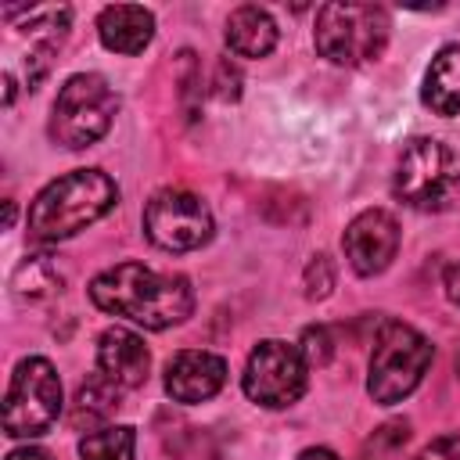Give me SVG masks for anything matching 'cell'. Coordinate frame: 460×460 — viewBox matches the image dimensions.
Here are the masks:
<instances>
[{"mask_svg":"<svg viewBox=\"0 0 460 460\" xmlns=\"http://www.w3.org/2000/svg\"><path fill=\"white\" fill-rule=\"evenodd\" d=\"M90 298L115 316H126L147 331L183 323L194 309V291L180 273H155L144 262H119L93 277Z\"/></svg>","mask_w":460,"mask_h":460,"instance_id":"obj_1","label":"cell"},{"mask_svg":"<svg viewBox=\"0 0 460 460\" xmlns=\"http://www.w3.org/2000/svg\"><path fill=\"white\" fill-rule=\"evenodd\" d=\"M119 201V187L101 169H75L47 183L29 208V237L40 244L65 241L97 223Z\"/></svg>","mask_w":460,"mask_h":460,"instance_id":"obj_2","label":"cell"},{"mask_svg":"<svg viewBox=\"0 0 460 460\" xmlns=\"http://www.w3.org/2000/svg\"><path fill=\"white\" fill-rule=\"evenodd\" d=\"M428 363H431V341L410 323L385 320L374 338V356H370V381H367L370 399L381 406L406 399L420 385Z\"/></svg>","mask_w":460,"mask_h":460,"instance_id":"obj_3","label":"cell"},{"mask_svg":"<svg viewBox=\"0 0 460 460\" xmlns=\"http://www.w3.org/2000/svg\"><path fill=\"white\" fill-rule=\"evenodd\" d=\"M388 43V14L377 4H323L316 11V50L334 65L374 61Z\"/></svg>","mask_w":460,"mask_h":460,"instance_id":"obj_4","label":"cell"},{"mask_svg":"<svg viewBox=\"0 0 460 460\" xmlns=\"http://www.w3.org/2000/svg\"><path fill=\"white\" fill-rule=\"evenodd\" d=\"M392 190L417 212H442L460 190V169L446 144L431 137H417L402 147Z\"/></svg>","mask_w":460,"mask_h":460,"instance_id":"obj_5","label":"cell"},{"mask_svg":"<svg viewBox=\"0 0 460 460\" xmlns=\"http://www.w3.org/2000/svg\"><path fill=\"white\" fill-rule=\"evenodd\" d=\"M115 93L111 86L93 75V72H83V75H72L58 101H54V115H50V137L72 151L79 147H90L93 140H101L115 119Z\"/></svg>","mask_w":460,"mask_h":460,"instance_id":"obj_6","label":"cell"},{"mask_svg":"<svg viewBox=\"0 0 460 460\" xmlns=\"http://www.w3.org/2000/svg\"><path fill=\"white\" fill-rule=\"evenodd\" d=\"M61 413V381L54 367L40 356H29L14 367L4 402V431L11 438L43 435Z\"/></svg>","mask_w":460,"mask_h":460,"instance_id":"obj_7","label":"cell"},{"mask_svg":"<svg viewBox=\"0 0 460 460\" xmlns=\"http://www.w3.org/2000/svg\"><path fill=\"white\" fill-rule=\"evenodd\" d=\"M305 392V356L288 341H259L244 367V395L259 406H291Z\"/></svg>","mask_w":460,"mask_h":460,"instance_id":"obj_8","label":"cell"},{"mask_svg":"<svg viewBox=\"0 0 460 460\" xmlns=\"http://www.w3.org/2000/svg\"><path fill=\"white\" fill-rule=\"evenodd\" d=\"M144 230L165 252H190L212 237V212L190 190H158L144 208Z\"/></svg>","mask_w":460,"mask_h":460,"instance_id":"obj_9","label":"cell"},{"mask_svg":"<svg viewBox=\"0 0 460 460\" xmlns=\"http://www.w3.org/2000/svg\"><path fill=\"white\" fill-rule=\"evenodd\" d=\"M341 248H345V259L352 262L356 273L363 277H374L381 273L395 252H399V223L385 212V208H367L359 212L345 234H341Z\"/></svg>","mask_w":460,"mask_h":460,"instance_id":"obj_10","label":"cell"},{"mask_svg":"<svg viewBox=\"0 0 460 460\" xmlns=\"http://www.w3.org/2000/svg\"><path fill=\"white\" fill-rule=\"evenodd\" d=\"M226 381V363L216 352L205 349H187L176 352L165 367V392L176 402H201L212 399Z\"/></svg>","mask_w":460,"mask_h":460,"instance_id":"obj_11","label":"cell"},{"mask_svg":"<svg viewBox=\"0 0 460 460\" xmlns=\"http://www.w3.org/2000/svg\"><path fill=\"white\" fill-rule=\"evenodd\" d=\"M97 370L115 381L119 388H137L147 381V370H151V352L147 345L133 334V331H122V327H108L101 338H97Z\"/></svg>","mask_w":460,"mask_h":460,"instance_id":"obj_12","label":"cell"},{"mask_svg":"<svg viewBox=\"0 0 460 460\" xmlns=\"http://www.w3.org/2000/svg\"><path fill=\"white\" fill-rule=\"evenodd\" d=\"M97 36L108 50L140 54L155 36V14L137 4H111L97 14Z\"/></svg>","mask_w":460,"mask_h":460,"instance_id":"obj_13","label":"cell"},{"mask_svg":"<svg viewBox=\"0 0 460 460\" xmlns=\"http://www.w3.org/2000/svg\"><path fill=\"white\" fill-rule=\"evenodd\" d=\"M420 97L435 115H460V43H446L431 58Z\"/></svg>","mask_w":460,"mask_h":460,"instance_id":"obj_14","label":"cell"},{"mask_svg":"<svg viewBox=\"0 0 460 460\" xmlns=\"http://www.w3.org/2000/svg\"><path fill=\"white\" fill-rule=\"evenodd\" d=\"M277 43V25L273 18L255 7V4H244L237 7L230 18H226V47L241 58H262L270 54Z\"/></svg>","mask_w":460,"mask_h":460,"instance_id":"obj_15","label":"cell"},{"mask_svg":"<svg viewBox=\"0 0 460 460\" xmlns=\"http://www.w3.org/2000/svg\"><path fill=\"white\" fill-rule=\"evenodd\" d=\"M115 410H119V385L108 381L104 374H93L86 385H79L68 420H72V428L83 431V428H97V424H104Z\"/></svg>","mask_w":460,"mask_h":460,"instance_id":"obj_16","label":"cell"},{"mask_svg":"<svg viewBox=\"0 0 460 460\" xmlns=\"http://www.w3.org/2000/svg\"><path fill=\"white\" fill-rule=\"evenodd\" d=\"M58 284H61V273L54 270V262H50L47 255H29V259H22L18 270H14V277H11V288H14V295H22V298H43V295H50Z\"/></svg>","mask_w":460,"mask_h":460,"instance_id":"obj_17","label":"cell"},{"mask_svg":"<svg viewBox=\"0 0 460 460\" xmlns=\"http://www.w3.org/2000/svg\"><path fill=\"white\" fill-rule=\"evenodd\" d=\"M133 446H137L133 428L119 424V428L90 431V435L79 442V456H83V460H133Z\"/></svg>","mask_w":460,"mask_h":460,"instance_id":"obj_18","label":"cell"},{"mask_svg":"<svg viewBox=\"0 0 460 460\" xmlns=\"http://www.w3.org/2000/svg\"><path fill=\"white\" fill-rule=\"evenodd\" d=\"M334 288V262L327 255H313V262L305 266V295L309 298H327Z\"/></svg>","mask_w":460,"mask_h":460,"instance_id":"obj_19","label":"cell"},{"mask_svg":"<svg viewBox=\"0 0 460 460\" xmlns=\"http://www.w3.org/2000/svg\"><path fill=\"white\" fill-rule=\"evenodd\" d=\"M331 352H334V345H331L327 327H305L302 331V356H305V363L323 367L331 359Z\"/></svg>","mask_w":460,"mask_h":460,"instance_id":"obj_20","label":"cell"},{"mask_svg":"<svg viewBox=\"0 0 460 460\" xmlns=\"http://www.w3.org/2000/svg\"><path fill=\"white\" fill-rule=\"evenodd\" d=\"M212 86H216V97L219 101H237V93H241V72H237V65H230V58H219L216 61Z\"/></svg>","mask_w":460,"mask_h":460,"instance_id":"obj_21","label":"cell"},{"mask_svg":"<svg viewBox=\"0 0 460 460\" xmlns=\"http://www.w3.org/2000/svg\"><path fill=\"white\" fill-rule=\"evenodd\" d=\"M417 460H460V431L435 438L431 446H424V449L417 453Z\"/></svg>","mask_w":460,"mask_h":460,"instance_id":"obj_22","label":"cell"},{"mask_svg":"<svg viewBox=\"0 0 460 460\" xmlns=\"http://www.w3.org/2000/svg\"><path fill=\"white\" fill-rule=\"evenodd\" d=\"M406 438H410L406 420H388L385 428H377V431H374V438H370L367 446H370V449H374V446H388V449H395V446H402Z\"/></svg>","mask_w":460,"mask_h":460,"instance_id":"obj_23","label":"cell"},{"mask_svg":"<svg viewBox=\"0 0 460 460\" xmlns=\"http://www.w3.org/2000/svg\"><path fill=\"white\" fill-rule=\"evenodd\" d=\"M446 295L460 305V262H453V266L446 270Z\"/></svg>","mask_w":460,"mask_h":460,"instance_id":"obj_24","label":"cell"},{"mask_svg":"<svg viewBox=\"0 0 460 460\" xmlns=\"http://www.w3.org/2000/svg\"><path fill=\"white\" fill-rule=\"evenodd\" d=\"M7 460H50V456H47L43 449H32V446H29V449H14Z\"/></svg>","mask_w":460,"mask_h":460,"instance_id":"obj_25","label":"cell"},{"mask_svg":"<svg viewBox=\"0 0 460 460\" xmlns=\"http://www.w3.org/2000/svg\"><path fill=\"white\" fill-rule=\"evenodd\" d=\"M298 460H341V456H334L331 449H305Z\"/></svg>","mask_w":460,"mask_h":460,"instance_id":"obj_26","label":"cell"},{"mask_svg":"<svg viewBox=\"0 0 460 460\" xmlns=\"http://www.w3.org/2000/svg\"><path fill=\"white\" fill-rule=\"evenodd\" d=\"M456 374H460V352H456Z\"/></svg>","mask_w":460,"mask_h":460,"instance_id":"obj_27","label":"cell"}]
</instances>
